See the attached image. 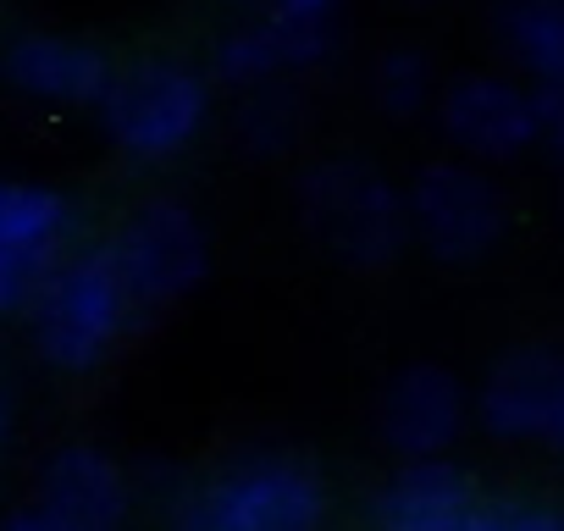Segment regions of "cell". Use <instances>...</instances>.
<instances>
[{
    "instance_id": "cell-1",
    "label": "cell",
    "mask_w": 564,
    "mask_h": 531,
    "mask_svg": "<svg viewBox=\"0 0 564 531\" xmlns=\"http://www.w3.org/2000/svg\"><path fill=\"white\" fill-rule=\"evenodd\" d=\"M29 327H34V349L56 371H95L117 349V338L133 327V305L122 294L106 243L67 249L51 266L29 305Z\"/></svg>"
},
{
    "instance_id": "cell-2",
    "label": "cell",
    "mask_w": 564,
    "mask_h": 531,
    "mask_svg": "<svg viewBox=\"0 0 564 531\" xmlns=\"http://www.w3.org/2000/svg\"><path fill=\"white\" fill-rule=\"evenodd\" d=\"M327 487L294 454H243L199 481L166 531H322Z\"/></svg>"
},
{
    "instance_id": "cell-3",
    "label": "cell",
    "mask_w": 564,
    "mask_h": 531,
    "mask_svg": "<svg viewBox=\"0 0 564 531\" xmlns=\"http://www.w3.org/2000/svg\"><path fill=\"white\" fill-rule=\"evenodd\" d=\"M300 221L322 249H333L349 266H366V272L388 266L410 243L404 188L360 155L316 161L300 177Z\"/></svg>"
},
{
    "instance_id": "cell-4",
    "label": "cell",
    "mask_w": 564,
    "mask_h": 531,
    "mask_svg": "<svg viewBox=\"0 0 564 531\" xmlns=\"http://www.w3.org/2000/svg\"><path fill=\"white\" fill-rule=\"evenodd\" d=\"M111 144L133 161H172L183 155L205 122H210V84L205 73L172 62V56H144L117 67L106 100L95 106Z\"/></svg>"
},
{
    "instance_id": "cell-5",
    "label": "cell",
    "mask_w": 564,
    "mask_h": 531,
    "mask_svg": "<svg viewBox=\"0 0 564 531\" xmlns=\"http://www.w3.org/2000/svg\"><path fill=\"white\" fill-rule=\"evenodd\" d=\"M106 249L122 278V294L133 305V322L172 311L210 272V238H205L199 216L177 199H144L117 227V238H106Z\"/></svg>"
},
{
    "instance_id": "cell-6",
    "label": "cell",
    "mask_w": 564,
    "mask_h": 531,
    "mask_svg": "<svg viewBox=\"0 0 564 531\" xmlns=\"http://www.w3.org/2000/svg\"><path fill=\"white\" fill-rule=\"evenodd\" d=\"M410 243L443 266H476L498 249L509 227L503 188L470 161H426L404 188Z\"/></svg>"
},
{
    "instance_id": "cell-7",
    "label": "cell",
    "mask_w": 564,
    "mask_h": 531,
    "mask_svg": "<svg viewBox=\"0 0 564 531\" xmlns=\"http://www.w3.org/2000/svg\"><path fill=\"white\" fill-rule=\"evenodd\" d=\"M437 122L470 166L514 161L536 150V89L503 73H465L437 95Z\"/></svg>"
},
{
    "instance_id": "cell-8",
    "label": "cell",
    "mask_w": 564,
    "mask_h": 531,
    "mask_svg": "<svg viewBox=\"0 0 564 531\" xmlns=\"http://www.w3.org/2000/svg\"><path fill=\"white\" fill-rule=\"evenodd\" d=\"M470 415V393L448 366H404L377 404V432L399 459H443Z\"/></svg>"
},
{
    "instance_id": "cell-9",
    "label": "cell",
    "mask_w": 564,
    "mask_h": 531,
    "mask_svg": "<svg viewBox=\"0 0 564 531\" xmlns=\"http://www.w3.org/2000/svg\"><path fill=\"white\" fill-rule=\"evenodd\" d=\"M327 56V23H305V18H282V12H265L254 23H238L227 29L216 45H210V78L221 89H265V84H282L294 73H311L316 62Z\"/></svg>"
},
{
    "instance_id": "cell-10",
    "label": "cell",
    "mask_w": 564,
    "mask_h": 531,
    "mask_svg": "<svg viewBox=\"0 0 564 531\" xmlns=\"http://www.w3.org/2000/svg\"><path fill=\"white\" fill-rule=\"evenodd\" d=\"M558 388H564V355L542 344L509 349L481 377V393H476L481 426L509 443H547L553 415H558Z\"/></svg>"
},
{
    "instance_id": "cell-11",
    "label": "cell",
    "mask_w": 564,
    "mask_h": 531,
    "mask_svg": "<svg viewBox=\"0 0 564 531\" xmlns=\"http://www.w3.org/2000/svg\"><path fill=\"white\" fill-rule=\"evenodd\" d=\"M7 78L40 106H100L117 67L100 45L73 34H23L7 51Z\"/></svg>"
},
{
    "instance_id": "cell-12",
    "label": "cell",
    "mask_w": 564,
    "mask_h": 531,
    "mask_svg": "<svg viewBox=\"0 0 564 531\" xmlns=\"http://www.w3.org/2000/svg\"><path fill=\"white\" fill-rule=\"evenodd\" d=\"M34 509L67 531H117L128 520V476L111 454L73 443L45 465Z\"/></svg>"
},
{
    "instance_id": "cell-13",
    "label": "cell",
    "mask_w": 564,
    "mask_h": 531,
    "mask_svg": "<svg viewBox=\"0 0 564 531\" xmlns=\"http://www.w3.org/2000/svg\"><path fill=\"white\" fill-rule=\"evenodd\" d=\"M476 498L481 492H476V481L459 465H448V459H404L382 481V492L371 503V520H377V531H459Z\"/></svg>"
},
{
    "instance_id": "cell-14",
    "label": "cell",
    "mask_w": 564,
    "mask_h": 531,
    "mask_svg": "<svg viewBox=\"0 0 564 531\" xmlns=\"http://www.w3.org/2000/svg\"><path fill=\"white\" fill-rule=\"evenodd\" d=\"M498 45L536 95H564V0H503Z\"/></svg>"
},
{
    "instance_id": "cell-15",
    "label": "cell",
    "mask_w": 564,
    "mask_h": 531,
    "mask_svg": "<svg viewBox=\"0 0 564 531\" xmlns=\"http://www.w3.org/2000/svg\"><path fill=\"white\" fill-rule=\"evenodd\" d=\"M67 243H73V205L56 188L0 177V254L56 266Z\"/></svg>"
},
{
    "instance_id": "cell-16",
    "label": "cell",
    "mask_w": 564,
    "mask_h": 531,
    "mask_svg": "<svg viewBox=\"0 0 564 531\" xmlns=\"http://www.w3.org/2000/svg\"><path fill=\"white\" fill-rule=\"evenodd\" d=\"M305 128V100L289 89V84H265V89H249L238 95V117H232V133H238V150L243 155H289L294 139Z\"/></svg>"
},
{
    "instance_id": "cell-17",
    "label": "cell",
    "mask_w": 564,
    "mask_h": 531,
    "mask_svg": "<svg viewBox=\"0 0 564 531\" xmlns=\"http://www.w3.org/2000/svg\"><path fill=\"white\" fill-rule=\"evenodd\" d=\"M432 89H437L432 62H426L415 45L382 51V56L371 62V100H377V111H388V117H421V111L432 106Z\"/></svg>"
},
{
    "instance_id": "cell-18",
    "label": "cell",
    "mask_w": 564,
    "mask_h": 531,
    "mask_svg": "<svg viewBox=\"0 0 564 531\" xmlns=\"http://www.w3.org/2000/svg\"><path fill=\"white\" fill-rule=\"evenodd\" d=\"M459 531H564V509L520 498H476Z\"/></svg>"
},
{
    "instance_id": "cell-19",
    "label": "cell",
    "mask_w": 564,
    "mask_h": 531,
    "mask_svg": "<svg viewBox=\"0 0 564 531\" xmlns=\"http://www.w3.org/2000/svg\"><path fill=\"white\" fill-rule=\"evenodd\" d=\"M51 266H34V260H18V254H0V322L7 316H29L40 283H45Z\"/></svg>"
},
{
    "instance_id": "cell-20",
    "label": "cell",
    "mask_w": 564,
    "mask_h": 531,
    "mask_svg": "<svg viewBox=\"0 0 564 531\" xmlns=\"http://www.w3.org/2000/svg\"><path fill=\"white\" fill-rule=\"evenodd\" d=\"M536 150L564 166V95H536Z\"/></svg>"
},
{
    "instance_id": "cell-21",
    "label": "cell",
    "mask_w": 564,
    "mask_h": 531,
    "mask_svg": "<svg viewBox=\"0 0 564 531\" xmlns=\"http://www.w3.org/2000/svg\"><path fill=\"white\" fill-rule=\"evenodd\" d=\"M271 12H282V18H305V23H327L333 0H271Z\"/></svg>"
},
{
    "instance_id": "cell-22",
    "label": "cell",
    "mask_w": 564,
    "mask_h": 531,
    "mask_svg": "<svg viewBox=\"0 0 564 531\" xmlns=\"http://www.w3.org/2000/svg\"><path fill=\"white\" fill-rule=\"evenodd\" d=\"M0 531H67V525H56L51 514H40V509H23V514H12Z\"/></svg>"
},
{
    "instance_id": "cell-23",
    "label": "cell",
    "mask_w": 564,
    "mask_h": 531,
    "mask_svg": "<svg viewBox=\"0 0 564 531\" xmlns=\"http://www.w3.org/2000/svg\"><path fill=\"white\" fill-rule=\"evenodd\" d=\"M553 448H564V388H558V415H553V432H547Z\"/></svg>"
},
{
    "instance_id": "cell-24",
    "label": "cell",
    "mask_w": 564,
    "mask_h": 531,
    "mask_svg": "<svg viewBox=\"0 0 564 531\" xmlns=\"http://www.w3.org/2000/svg\"><path fill=\"white\" fill-rule=\"evenodd\" d=\"M7 426H12V399H7V388H0V443H7Z\"/></svg>"
},
{
    "instance_id": "cell-25",
    "label": "cell",
    "mask_w": 564,
    "mask_h": 531,
    "mask_svg": "<svg viewBox=\"0 0 564 531\" xmlns=\"http://www.w3.org/2000/svg\"><path fill=\"white\" fill-rule=\"evenodd\" d=\"M249 7H254V0H249Z\"/></svg>"
}]
</instances>
